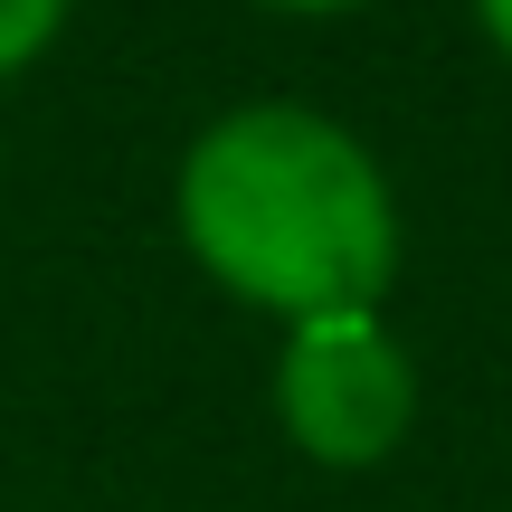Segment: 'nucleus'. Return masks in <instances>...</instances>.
<instances>
[{
  "instance_id": "obj_4",
  "label": "nucleus",
  "mask_w": 512,
  "mask_h": 512,
  "mask_svg": "<svg viewBox=\"0 0 512 512\" xmlns=\"http://www.w3.org/2000/svg\"><path fill=\"white\" fill-rule=\"evenodd\" d=\"M256 10H285V19H342V10H370V0H256Z\"/></svg>"
},
{
  "instance_id": "obj_2",
  "label": "nucleus",
  "mask_w": 512,
  "mask_h": 512,
  "mask_svg": "<svg viewBox=\"0 0 512 512\" xmlns=\"http://www.w3.org/2000/svg\"><path fill=\"white\" fill-rule=\"evenodd\" d=\"M275 418L332 475L389 465L418 427V361L380 313H323V323H285L275 351Z\"/></svg>"
},
{
  "instance_id": "obj_1",
  "label": "nucleus",
  "mask_w": 512,
  "mask_h": 512,
  "mask_svg": "<svg viewBox=\"0 0 512 512\" xmlns=\"http://www.w3.org/2000/svg\"><path fill=\"white\" fill-rule=\"evenodd\" d=\"M181 247L275 323L380 313L399 285V200L351 124L313 105H228L171 181Z\"/></svg>"
},
{
  "instance_id": "obj_3",
  "label": "nucleus",
  "mask_w": 512,
  "mask_h": 512,
  "mask_svg": "<svg viewBox=\"0 0 512 512\" xmlns=\"http://www.w3.org/2000/svg\"><path fill=\"white\" fill-rule=\"evenodd\" d=\"M67 10H76V0H0V76L29 67V57L67 29Z\"/></svg>"
},
{
  "instance_id": "obj_5",
  "label": "nucleus",
  "mask_w": 512,
  "mask_h": 512,
  "mask_svg": "<svg viewBox=\"0 0 512 512\" xmlns=\"http://www.w3.org/2000/svg\"><path fill=\"white\" fill-rule=\"evenodd\" d=\"M475 19H484V38L512 57V0H475Z\"/></svg>"
}]
</instances>
